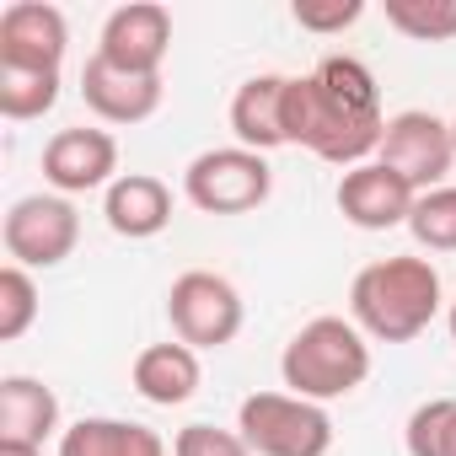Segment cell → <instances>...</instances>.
Wrapping results in <instances>:
<instances>
[{"instance_id": "1", "label": "cell", "mask_w": 456, "mask_h": 456, "mask_svg": "<svg viewBox=\"0 0 456 456\" xmlns=\"http://www.w3.org/2000/svg\"><path fill=\"white\" fill-rule=\"evenodd\" d=\"M285 134H290V145H301L317 161H333L344 172L360 161H376L387 113H381V86H376L370 65L354 54H328V60H317V70L290 76Z\"/></svg>"}, {"instance_id": "2", "label": "cell", "mask_w": 456, "mask_h": 456, "mask_svg": "<svg viewBox=\"0 0 456 456\" xmlns=\"http://www.w3.org/2000/svg\"><path fill=\"white\" fill-rule=\"evenodd\" d=\"M440 269L429 258H376L349 285V322L376 344H413L440 317Z\"/></svg>"}, {"instance_id": "3", "label": "cell", "mask_w": 456, "mask_h": 456, "mask_svg": "<svg viewBox=\"0 0 456 456\" xmlns=\"http://www.w3.org/2000/svg\"><path fill=\"white\" fill-rule=\"evenodd\" d=\"M280 376L296 397L306 403H333L349 397L370 376V338L349 317H312L280 354Z\"/></svg>"}, {"instance_id": "4", "label": "cell", "mask_w": 456, "mask_h": 456, "mask_svg": "<svg viewBox=\"0 0 456 456\" xmlns=\"http://www.w3.org/2000/svg\"><path fill=\"white\" fill-rule=\"evenodd\" d=\"M237 435L253 445V456H328L333 451L328 408L306 403L296 392H253V397H242Z\"/></svg>"}, {"instance_id": "5", "label": "cell", "mask_w": 456, "mask_h": 456, "mask_svg": "<svg viewBox=\"0 0 456 456\" xmlns=\"http://www.w3.org/2000/svg\"><path fill=\"white\" fill-rule=\"evenodd\" d=\"M183 193L204 215H248L274 193V167H269V156H258L248 145H215L188 161Z\"/></svg>"}, {"instance_id": "6", "label": "cell", "mask_w": 456, "mask_h": 456, "mask_svg": "<svg viewBox=\"0 0 456 456\" xmlns=\"http://www.w3.org/2000/svg\"><path fill=\"white\" fill-rule=\"evenodd\" d=\"M167 322L188 349H225L242 333V296L225 274L188 269L167 290Z\"/></svg>"}, {"instance_id": "7", "label": "cell", "mask_w": 456, "mask_h": 456, "mask_svg": "<svg viewBox=\"0 0 456 456\" xmlns=\"http://www.w3.org/2000/svg\"><path fill=\"white\" fill-rule=\"evenodd\" d=\"M0 242L22 269H60L81 242V215L65 193H28L6 209Z\"/></svg>"}, {"instance_id": "8", "label": "cell", "mask_w": 456, "mask_h": 456, "mask_svg": "<svg viewBox=\"0 0 456 456\" xmlns=\"http://www.w3.org/2000/svg\"><path fill=\"white\" fill-rule=\"evenodd\" d=\"M376 161H387L392 172H403L419 193L440 188L451 161H456V140H451V124L424 113V108H403L387 118V134H381V151Z\"/></svg>"}, {"instance_id": "9", "label": "cell", "mask_w": 456, "mask_h": 456, "mask_svg": "<svg viewBox=\"0 0 456 456\" xmlns=\"http://www.w3.org/2000/svg\"><path fill=\"white\" fill-rule=\"evenodd\" d=\"M70 22L49 0H12L0 12V70H54L65 65Z\"/></svg>"}, {"instance_id": "10", "label": "cell", "mask_w": 456, "mask_h": 456, "mask_svg": "<svg viewBox=\"0 0 456 456\" xmlns=\"http://www.w3.org/2000/svg\"><path fill=\"white\" fill-rule=\"evenodd\" d=\"M124 172H118V140L108 129H86V124H70L60 129L49 145H44V183L54 193H92V188H113Z\"/></svg>"}, {"instance_id": "11", "label": "cell", "mask_w": 456, "mask_h": 456, "mask_svg": "<svg viewBox=\"0 0 456 456\" xmlns=\"http://www.w3.org/2000/svg\"><path fill=\"white\" fill-rule=\"evenodd\" d=\"M333 199H338V215L360 225V232H392V225H408L419 188L403 172H392L387 161H360L338 177Z\"/></svg>"}, {"instance_id": "12", "label": "cell", "mask_w": 456, "mask_h": 456, "mask_svg": "<svg viewBox=\"0 0 456 456\" xmlns=\"http://www.w3.org/2000/svg\"><path fill=\"white\" fill-rule=\"evenodd\" d=\"M167 49H172V12L156 6V0H129V6H118L102 22V38H97V54L118 70H134V76H161Z\"/></svg>"}, {"instance_id": "13", "label": "cell", "mask_w": 456, "mask_h": 456, "mask_svg": "<svg viewBox=\"0 0 456 456\" xmlns=\"http://www.w3.org/2000/svg\"><path fill=\"white\" fill-rule=\"evenodd\" d=\"M161 76H134V70H118L108 65L102 54L86 60L81 70V97L86 108L102 118V124H145L156 108H161Z\"/></svg>"}, {"instance_id": "14", "label": "cell", "mask_w": 456, "mask_h": 456, "mask_svg": "<svg viewBox=\"0 0 456 456\" xmlns=\"http://www.w3.org/2000/svg\"><path fill=\"white\" fill-rule=\"evenodd\" d=\"M102 215L118 237L129 242H145V237H161L172 225V188L156 177V172H124L108 193H102Z\"/></svg>"}, {"instance_id": "15", "label": "cell", "mask_w": 456, "mask_h": 456, "mask_svg": "<svg viewBox=\"0 0 456 456\" xmlns=\"http://www.w3.org/2000/svg\"><path fill=\"white\" fill-rule=\"evenodd\" d=\"M285 92H290V76H253V81L237 86V97H232L237 145H248L258 156L290 145V134H285Z\"/></svg>"}, {"instance_id": "16", "label": "cell", "mask_w": 456, "mask_h": 456, "mask_svg": "<svg viewBox=\"0 0 456 456\" xmlns=\"http://www.w3.org/2000/svg\"><path fill=\"white\" fill-rule=\"evenodd\" d=\"M129 381H134V392H140L145 403H156V408H183V403L199 392V381H204L199 349H188V344H145V349L134 354Z\"/></svg>"}, {"instance_id": "17", "label": "cell", "mask_w": 456, "mask_h": 456, "mask_svg": "<svg viewBox=\"0 0 456 456\" xmlns=\"http://www.w3.org/2000/svg\"><path fill=\"white\" fill-rule=\"evenodd\" d=\"M60 429V397L38 376H6L0 381V440L12 445H38Z\"/></svg>"}, {"instance_id": "18", "label": "cell", "mask_w": 456, "mask_h": 456, "mask_svg": "<svg viewBox=\"0 0 456 456\" xmlns=\"http://www.w3.org/2000/svg\"><path fill=\"white\" fill-rule=\"evenodd\" d=\"M60 456H167V440L134 419H81L60 429Z\"/></svg>"}, {"instance_id": "19", "label": "cell", "mask_w": 456, "mask_h": 456, "mask_svg": "<svg viewBox=\"0 0 456 456\" xmlns=\"http://www.w3.org/2000/svg\"><path fill=\"white\" fill-rule=\"evenodd\" d=\"M60 102V76L54 70H0V118L33 124Z\"/></svg>"}, {"instance_id": "20", "label": "cell", "mask_w": 456, "mask_h": 456, "mask_svg": "<svg viewBox=\"0 0 456 456\" xmlns=\"http://www.w3.org/2000/svg\"><path fill=\"white\" fill-rule=\"evenodd\" d=\"M408 232L429 253H456V183H440V188H429V193L413 199Z\"/></svg>"}, {"instance_id": "21", "label": "cell", "mask_w": 456, "mask_h": 456, "mask_svg": "<svg viewBox=\"0 0 456 456\" xmlns=\"http://www.w3.org/2000/svg\"><path fill=\"white\" fill-rule=\"evenodd\" d=\"M408 456H456V397H429L408 413Z\"/></svg>"}, {"instance_id": "22", "label": "cell", "mask_w": 456, "mask_h": 456, "mask_svg": "<svg viewBox=\"0 0 456 456\" xmlns=\"http://www.w3.org/2000/svg\"><path fill=\"white\" fill-rule=\"evenodd\" d=\"M387 22L413 44L456 38V0H387Z\"/></svg>"}, {"instance_id": "23", "label": "cell", "mask_w": 456, "mask_h": 456, "mask_svg": "<svg viewBox=\"0 0 456 456\" xmlns=\"http://www.w3.org/2000/svg\"><path fill=\"white\" fill-rule=\"evenodd\" d=\"M38 322V285L22 264L0 269V344H17Z\"/></svg>"}, {"instance_id": "24", "label": "cell", "mask_w": 456, "mask_h": 456, "mask_svg": "<svg viewBox=\"0 0 456 456\" xmlns=\"http://www.w3.org/2000/svg\"><path fill=\"white\" fill-rule=\"evenodd\" d=\"M172 456H253V445L237 429H215V424H183L172 435Z\"/></svg>"}, {"instance_id": "25", "label": "cell", "mask_w": 456, "mask_h": 456, "mask_svg": "<svg viewBox=\"0 0 456 456\" xmlns=\"http://www.w3.org/2000/svg\"><path fill=\"white\" fill-rule=\"evenodd\" d=\"M290 17H296L301 33H322V38H333V33H344V28H354V22L365 17V0H333V6H317V0H296Z\"/></svg>"}, {"instance_id": "26", "label": "cell", "mask_w": 456, "mask_h": 456, "mask_svg": "<svg viewBox=\"0 0 456 456\" xmlns=\"http://www.w3.org/2000/svg\"><path fill=\"white\" fill-rule=\"evenodd\" d=\"M0 456H44L38 445H12V440H0Z\"/></svg>"}, {"instance_id": "27", "label": "cell", "mask_w": 456, "mask_h": 456, "mask_svg": "<svg viewBox=\"0 0 456 456\" xmlns=\"http://www.w3.org/2000/svg\"><path fill=\"white\" fill-rule=\"evenodd\" d=\"M445 328H451V344H456V301H451V312H445Z\"/></svg>"}, {"instance_id": "28", "label": "cell", "mask_w": 456, "mask_h": 456, "mask_svg": "<svg viewBox=\"0 0 456 456\" xmlns=\"http://www.w3.org/2000/svg\"><path fill=\"white\" fill-rule=\"evenodd\" d=\"M451 140H456V118H451Z\"/></svg>"}]
</instances>
